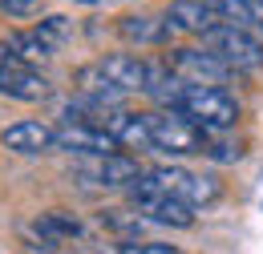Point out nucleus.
Returning <instances> with one entry per match:
<instances>
[{
    "mask_svg": "<svg viewBox=\"0 0 263 254\" xmlns=\"http://www.w3.org/2000/svg\"><path fill=\"white\" fill-rule=\"evenodd\" d=\"M174 113H182V117H186L191 125H198L206 137H215V133H227V129L239 121V101H235L223 85H186Z\"/></svg>",
    "mask_w": 263,
    "mask_h": 254,
    "instance_id": "f257e3e1",
    "label": "nucleus"
},
{
    "mask_svg": "<svg viewBox=\"0 0 263 254\" xmlns=\"http://www.w3.org/2000/svg\"><path fill=\"white\" fill-rule=\"evenodd\" d=\"M150 121V145L158 154L170 158H186V154H206V133L198 125H191L182 113H170V109H150L146 113Z\"/></svg>",
    "mask_w": 263,
    "mask_h": 254,
    "instance_id": "f03ea898",
    "label": "nucleus"
},
{
    "mask_svg": "<svg viewBox=\"0 0 263 254\" xmlns=\"http://www.w3.org/2000/svg\"><path fill=\"white\" fill-rule=\"evenodd\" d=\"M202 49L211 57H219L231 73L235 69H255L263 61V45L247 29H235V25H215L211 32H202Z\"/></svg>",
    "mask_w": 263,
    "mask_h": 254,
    "instance_id": "7ed1b4c3",
    "label": "nucleus"
},
{
    "mask_svg": "<svg viewBox=\"0 0 263 254\" xmlns=\"http://www.w3.org/2000/svg\"><path fill=\"white\" fill-rule=\"evenodd\" d=\"M166 69L174 77H182L186 85H223L231 69L219 57H211L206 49H170L166 53Z\"/></svg>",
    "mask_w": 263,
    "mask_h": 254,
    "instance_id": "20e7f679",
    "label": "nucleus"
},
{
    "mask_svg": "<svg viewBox=\"0 0 263 254\" xmlns=\"http://www.w3.org/2000/svg\"><path fill=\"white\" fill-rule=\"evenodd\" d=\"M57 150L81 154V158H105V154H118L122 145L109 137V129H101V125H89V121H61V125H57Z\"/></svg>",
    "mask_w": 263,
    "mask_h": 254,
    "instance_id": "39448f33",
    "label": "nucleus"
},
{
    "mask_svg": "<svg viewBox=\"0 0 263 254\" xmlns=\"http://www.w3.org/2000/svg\"><path fill=\"white\" fill-rule=\"evenodd\" d=\"M77 178H85L89 186H134L142 178V165L130 154H105V158H85L77 165Z\"/></svg>",
    "mask_w": 263,
    "mask_h": 254,
    "instance_id": "423d86ee",
    "label": "nucleus"
},
{
    "mask_svg": "<svg viewBox=\"0 0 263 254\" xmlns=\"http://www.w3.org/2000/svg\"><path fill=\"white\" fill-rule=\"evenodd\" d=\"M101 77L118 89V93H146L150 89V61H138L130 53H114V57H101L98 61Z\"/></svg>",
    "mask_w": 263,
    "mask_h": 254,
    "instance_id": "0eeeda50",
    "label": "nucleus"
},
{
    "mask_svg": "<svg viewBox=\"0 0 263 254\" xmlns=\"http://www.w3.org/2000/svg\"><path fill=\"white\" fill-rule=\"evenodd\" d=\"M0 145L12 150V154H53L57 150V129L45 125V121H16L0 133Z\"/></svg>",
    "mask_w": 263,
    "mask_h": 254,
    "instance_id": "6e6552de",
    "label": "nucleus"
},
{
    "mask_svg": "<svg viewBox=\"0 0 263 254\" xmlns=\"http://www.w3.org/2000/svg\"><path fill=\"white\" fill-rule=\"evenodd\" d=\"M101 129H109V137L122 150H154L150 145V121L146 113H130V109H114L101 117Z\"/></svg>",
    "mask_w": 263,
    "mask_h": 254,
    "instance_id": "1a4fd4ad",
    "label": "nucleus"
},
{
    "mask_svg": "<svg viewBox=\"0 0 263 254\" xmlns=\"http://www.w3.org/2000/svg\"><path fill=\"white\" fill-rule=\"evenodd\" d=\"M0 93L12 97V101H49L53 97V85L36 73L33 65H25V69H4L0 73Z\"/></svg>",
    "mask_w": 263,
    "mask_h": 254,
    "instance_id": "9d476101",
    "label": "nucleus"
},
{
    "mask_svg": "<svg viewBox=\"0 0 263 254\" xmlns=\"http://www.w3.org/2000/svg\"><path fill=\"white\" fill-rule=\"evenodd\" d=\"M166 25L174 32H211L219 20H215V12L202 4V0H170V8H166V16H162Z\"/></svg>",
    "mask_w": 263,
    "mask_h": 254,
    "instance_id": "9b49d317",
    "label": "nucleus"
},
{
    "mask_svg": "<svg viewBox=\"0 0 263 254\" xmlns=\"http://www.w3.org/2000/svg\"><path fill=\"white\" fill-rule=\"evenodd\" d=\"M118 32L130 45H170V36H174V29L166 20H158V16H122Z\"/></svg>",
    "mask_w": 263,
    "mask_h": 254,
    "instance_id": "f8f14e48",
    "label": "nucleus"
},
{
    "mask_svg": "<svg viewBox=\"0 0 263 254\" xmlns=\"http://www.w3.org/2000/svg\"><path fill=\"white\" fill-rule=\"evenodd\" d=\"M36 234L45 238V242H73V238H81L85 234V226L77 214H65V210H49V214H41L36 218Z\"/></svg>",
    "mask_w": 263,
    "mask_h": 254,
    "instance_id": "ddd939ff",
    "label": "nucleus"
},
{
    "mask_svg": "<svg viewBox=\"0 0 263 254\" xmlns=\"http://www.w3.org/2000/svg\"><path fill=\"white\" fill-rule=\"evenodd\" d=\"M202 4H206V8L215 12V20H223V25H235V29H247V25H251L243 0H202Z\"/></svg>",
    "mask_w": 263,
    "mask_h": 254,
    "instance_id": "4468645a",
    "label": "nucleus"
},
{
    "mask_svg": "<svg viewBox=\"0 0 263 254\" xmlns=\"http://www.w3.org/2000/svg\"><path fill=\"white\" fill-rule=\"evenodd\" d=\"M219 194H223L219 178H211V174H195V178H191V190H186V206H191V210H195V206H211Z\"/></svg>",
    "mask_w": 263,
    "mask_h": 254,
    "instance_id": "2eb2a0df",
    "label": "nucleus"
},
{
    "mask_svg": "<svg viewBox=\"0 0 263 254\" xmlns=\"http://www.w3.org/2000/svg\"><path fill=\"white\" fill-rule=\"evenodd\" d=\"M206 158L211 161H239L243 158V141L231 137V133H215V137H206Z\"/></svg>",
    "mask_w": 263,
    "mask_h": 254,
    "instance_id": "dca6fc26",
    "label": "nucleus"
},
{
    "mask_svg": "<svg viewBox=\"0 0 263 254\" xmlns=\"http://www.w3.org/2000/svg\"><path fill=\"white\" fill-rule=\"evenodd\" d=\"M101 222L109 226L114 234H122L126 242H138V234H142V218H138V214H126V210H105Z\"/></svg>",
    "mask_w": 263,
    "mask_h": 254,
    "instance_id": "f3484780",
    "label": "nucleus"
},
{
    "mask_svg": "<svg viewBox=\"0 0 263 254\" xmlns=\"http://www.w3.org/2000/svg\"><path fill=\"white\" fill-rule=\"evenodd\" d=\"M0 12L8 20H25V16H36L41 12V0H0Z\"/></svg>",
    "mask_w": 263,
    "mask_h": 254,
    "instance_id": "a211bd4d",
    "label": "nucleus"
},
{
    "mask_svg": "<svg viewBox=\"0 0 263 254\" xmlns=\"http://www.w3.org/2000/svg\"><path fill=\"white\" fill-rule=\"evenodd\" d=\"M114 254H178V246H166V242H118Z\"/></svg>",
    "mask_w": 263,
    "mask_h": 254,
    "instance_id": "6ab92c4d",
    "label": "nucleus"
},
{
    "mask_svg": "<svg viewBox=\"0 0 263 254\" xmlns=\"http://www.w3.org/2000/svg\"><path fill=\"white\" fill-rule=\"evenodd\" d=\"M4 69H25V57L12 49V40H0V73Z\"/></svg>",
    "mask_w": 263,
    "mask_h": 254,
    "instance_id": "aec40b11",
    "label": "nucleus"
},
{
    "mask_svg": "<svg viewBox=\"0 0 263 254\" xmlns=\"http://www.w3.org/2000/svg\"><path fill=\"white\" fill-rule=\"evenodd\" d=\"M247 4V16H251V25H259L263 29V0H243Z\"/></svg>",
    "mask_w": 263,
    "mask_h": 254,
    "instance_id": "412c9836",
    "label": "nucleus"
},
{
    "mask_svg": "<svg viewBox=\"0 0 263 254\" xmlns=\"http://www.w3.org/2000/svg\"><path fill=\"white\" fill-rule=\"evenodd\" d=\"M73 4H105V0H73Z\"/></svg>",
    "mask_w": 263,
    "mask_h": 254,
    "instance_id": "4be33fe9",
    "label": "nucleus"
}]
</instances>
